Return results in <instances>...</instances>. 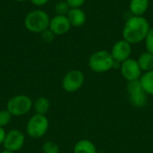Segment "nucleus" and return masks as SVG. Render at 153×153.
<instances>
[{
    "mask_svg": "<svg viewBox=\"0 0 153 153\" xmlns=\"http://www.w3.org/2000/svg\"><path fill=\"white\" fill-rule=\"evenodd\" d=\"M97 153H106V152H97Z\"/></svg>",
    "mask_w": 153,
    "mask_h": 153,
    "instance_id": "nucleus-28",
    "label": "nucleus"
},
{
    "mask_svg": "<svg viewBox=\"0 0 153 153\" xmlns=\"http://www.w3.org/2000/svg\"><path fill=\"white\" fill-rule=\"evenodd\" d=\"M71 27L72 25L66 15L56 14L53 18L50 19L48 29L52 30L55 35L61 36L66 34L70 30Z\"/></svg>",
    "mask_w": 153,
    "mask_h": 153,
    "instance_id": "nucleus-11",
    "label": "nucleus"
},
{
    "mask_svg": "<svg viewBox=\"0 0 153 153\" xmlns=\"http://www.w3.org/2000/svg\"><path fill=\"white\" fill-rule=\"evenodd\" d=\"M85 76L80 70L74 69L67 72L62 79V88L66 92H76L84 84Z\"/></svg>",
    "mask_w": 153,
    "mask_h": 153,
    "instance_id": "nucleus-7",
    "label": "nucleus"
},
{
    "mask_svg": "<svg viewBox=\"0 0 153 153\" xmlns=\"http://www.w3.org/2000/svg\"><path fill=\"white\" fill-rule=\"evenodd\" d=\"M40 34H41V39H42L43 41L46 42V43H51V42L54 40L55 36H56V35L53 33V31L50 30L49 29L46 30L45 31H43V32L40 33Z\"/></svg>",
    "mask_w": 153,
    "mask_h": 153,
    "instance_id": "nucleus-22",
    "label": "nucleus"
},
{
    "mask_svg": "<svg viewBox=\"0 0 153 153\" xmlns=\"http://www.w3.org/2000/svg\"><path fill=\"white\" fill-rule=\"evenodd\" d=\"M5 134H6V132H5L4 128L0 126V145H3V143H4Z\"/></svg>",
    "mask_w": 153,
    "mask_h": 153,
    "instance_id": "nucleus-25",
    "label": "nucleus"
},
{
    "mask_svg": "<svg viewBox=\"0 0 153 153\" xmlns=\"http://www.w3.org/2000/svg\"><path fill=\"white\" fill-rule=\"evenodd\" d=\"M144 41H145L146 51L153 54V28H151V30L148 32V35L146 36Z\"/></svg>",
    "mask_w": 153,
    "mask_h": 153,
    "instance_id": "nucleus-21",
    "label": "nucleus"
},
{
    "mask_svg": "<svg viewBox=\"0 0 153 153\" xmlns=\"http://www.w3.org/2000/svg\"><path fill=\"white\" fill-rule=\"evenodd\" d=\"M66 16L72 27H82L86 22V14L82 8H71Z\"/></svg>",
    "mask_w": 153,
    "mask_h": 153,
    "instance_id": "nucleus-12",
    "label": "nucleus"
},
{
    "mask_svg": "<svg viewBox=\"0 0 153 153\" xmlns=\"http://www.w3.org/2000/svg\"><path fill=\"white\" fill-rule=\"evenodd\" d=\"M137 62L139 64L140 68L142 69L143 72H149L151 70H153V54L145 51L142 53L138 59Z\"/></svg>",
    "mask_w": 153,
    "mask_h": 153,
    "instance_id": "nucleus-15",
    "label": "nucleus"
},
{
    "mask_svg": "<svg viewBox=\"0 0 153 153\" xmlns=\"http://www.w3.org/2000/svg\"><path fill=\"white\" fill-rule=\"evenodd\" d=\"M13 1H15V2H24L26 0H13Z\"/></svg>",
    "mask_w": 153,
    "mask_h": 153,
    "instance_id": "nucleus-27",
    "label": "nucleus"
},
{
    "mask_svg": "<svg viewBox=\"0 0 153 153\" xmlns=\"http://www.w3.org/2000/svg\"><path fill=\"white\" fill-rule=\"evenodd\" d=\"M115 60L111 53L108 50H98L91 55L88 65L94 73L102 74L114 69Z\"/></svg>",
    "mask_w": 153,
    "mask_h": 153,
    "instance_id": "nucleus-3",
    "label": "nucleus"
},
{
    "mask_svg": "<svg viewBox=\"0 0 153 153\" xmlns=\"http://www.w3.org/2000/svg\"><path fill=\"white\" fill-rule=\"evenodd\" d=\"M110 53L114 60L121 64L122 62L130 58L132 54V45L124 39L117 40L113 45Z\"/></svg>",
    "mask_w": 153,
    "mask_h": 153,
    "instance_id": "nucleus-10",
    "label": "nucleus"
},
{
    "mask_svg": "<svg viewBox=\"0 0 153 153\" xmlns=\"http://www.w3.org/2000/svg\"><path fill=\"white\" fill-rule=\"evenodd\" d=\"M139 81L145 92L148 95L153 96V70L143 74Z\"/></svg>",
    "mask_w": 153,
    "mask_h": 153,
    "instance_id": "nucleus-17",
    "label": "nucleus"
},
{
    "mask_svg": "<svg viewBox=\"0 0 153 153\" xmlns=\"http://www.w3.org/2000/svg\"><path fill=\"white\" fill-rule=\"evenodd\" d=\"M150 30V23L145 17L133 15L124 25L123 39L131 45L138 44L145 39Z\"/></svg>",
    "mask_w": 153,
    "mask_h": 153,
    "instance_id": "nucleus-1",
    "label": "nucleus"
},
{
    "mask_svg": "<svg viewBox=\"0 0 153 153\" xmlns=\"http://www.w3.org/2000/svg\"><path fill=\"white\" fill-rule=\"evenodd\" d=\"M33 108V101L25 94H18L10 98L6 103V109L13 117H22Z\"/></svg>",
    "mask_w": 153,
    "mask_h": 153,
    "instance_id": "nucleus-5",
    "label": "nucleus"
},
{
    "mask_svg": "<svg viewBox=\"0 0 153 153\" xmlns=\"http://www.w3.org/2000/svg\"><path fill=\"white\" fill-rule=\"evenodd\" d=\"M50 108V101L46 97H39L33 102V109L35 114L46 115Z\"/></svg>",
    "mask_w": 153,
    "mask_h": 153,
    "instance_id": "nucleus-16",
    "label": "nucleus"
},
{
    "mask_svg": "<svg viewBox=\"0 0 153 153\" xmlns=\"http://www.w3.org/2000/svg\"><path fill=\"white\" fill-rule=\"evenodd\" d=\"M12 117L13 116L10 114V112L6 108L0 110V126L4 128L10 124Z\"/></svg>",
    "mask_w": 153,
    "mask_h": 153,
    "instance_id": "nucleus-20",
    "label": "nucleus"
},
{
    "mask_svg": "<svg viewBox=\"0 0 153 153\" xmlns=\"http://www.w3.org/2000/svg\"><path fill=\"white\" fill-rule=\"evenodd\" d=\"M30 1L31 4H33L34 5L40 7V6H43V5L47 4L48 3L49 0H30Z\"/></svg>",
    "mask_w": 153,
    "mask_h": 153,
    "instance_id": "nucleus-24",
    "label": "nucleus"
},
{
    "mask_svg": "<svg viewBox=\"0 0 153 153\" xmlns=\"http://www.w3.org/2000/svg\"><path fill=\"white\" fill-rule=\"evenodd\" d=\"M149 0H130L129 10L134 16H143L149 8Z\"/></svg>",
    "mask_w": 153,
    "mask_h": 153,
    "instance_id": "nucleus-13",
    "label": "nucleus"
},
{
    "mask_svg": "<svg viewBox=\"0 0 153 153\" xmlns=\"http://www.w3.org/2000/svg\"><path fill=\"white\" fill-rule=\"evenodd\" d=\"M97 152L95 144L88 139H82L74 146V153H97Z\"/></svg>",
    "mask_w": 153,
    "mask_h": 153,
    "instance_id": "nucleus-14",
    "label": "nucleus"
},
{
    "mask_svg": "<svg viewBox=\"0 0 153 153\" xmlns=\"http://www.w3.org/2000/svg\"><path fill=\"white\" fill-rule=\"evenodd\" d=\"M120 73L122 76L129 82L140 80L142 76V69L139 66L137 60L134 58H128L120 65Z\"/></svg>",
    "mask_w": 153,
    "mask_h": 153,
    "instance_id": "nucleus-9",
    "label": "nucleus"
},
{
    "mask_svg": "<svg viewBox=\"0 0 153 153\" xmlns=\"http://www.w3.org/2000/svg\"><path fill=\"white\" fill-rule=\"evenodd\" d=\"M42 152L43 153H60L59 146L52 142V141H47L42 145Z\"/></svg>",
    "mask_w": 153,
    "mask_h": 153,
    "instance_id": "nucleus-18",
    "label": "nucleus"
},
{
    "mask_svg": "<svg viewBox=\"0 0 153 153\" xmlns=\"http://www.w3.org/2000/svg\"><path fill=\"white\" fill-rule=\"evenodd\" d=\"M65 1L68 4L70 8H81L86 2V0H65Z\"/></svg>",
    "mask_w": 153,
    "mask_h": 153,
    "instance_id": "nucleus-23",
    "label": "nucleus"
},
{
    "mask_svg": "<svg viewBox=\"0 0 153 153\" xmlns=\"http://www.w3.org/2000/svg\"><path fill=\"white\" fill-rule=\"evenodd\" d=\"M0 153H15V152H10V151H7V150H4H4H3V151H2Z\"/></svg>",
    "mask_w": 153,
    "mask_h": 153,
    "instance_id": "nucleus-26",
    "label": "nucleus"
},
{
    "mask_svg": "<svg viewBox=\"0 0 153 153\" xmlns=\"http://www.w3.org/2000/svg\"><path fill=\"white\" fill-rule=\"evenodd\" d=\"M49 128V120L46 115L34 114L27 121L25 131L29 137L32 139L42 138Z\"/></svg>",
    "mask_w": 153,
    "mask_h": 153,
    "instance_id": "nucleus-4",
    "label": "nucleus"
},
{
    "mask_svg": "<svg viewBox=\"0 0 153 153\" xmlns=\"http://www.w3.org/2000/svg\"><path fill=\"white\" fill-rule=\"evenodd\" d=\"M70 9V6L65 1H59L55 5V11L58 15H67Z\"/></svg>",
    "mask_w": 153,
    "mask_h": 153,
    "instance_id": "nucleus-19",
    "label": "nucleus"
},
{
    "mask_svg": "<svg viewBox=\"0 0 153 153\" xmlns=\"http://www.w3.org/2000/svg\"><path fill=\"white\" fill-rule=\"evenodd\" d=\"M50 19L47 12L41 9H35L26 14L24 26L30 32L42 33L49 28Z\"/></svg>",
    "mask_w": 153,
    "mask_h": 153,
    "instance_id": "nucleus-2",
    "label": "nucleus"
},
{
    "mask_svg": "<svg viewBox=\"0 0 153 153\" xmlns=\"http://www.w3.org/2000/svg\"><path fill=\"white\" fill-rule=\"evenodd\" d=\"M25 134L19 129H11L6 132L3 147L4 150L16 152L22 149L25 143Z\"/></svg>",
    "mask_w": 153,
    "mask_h": 153,
    "instance_id": "nucleus-8",
    "label": "nucleus"
},
{
    "mask_svg": "<svg viewBox=\"0 0 153 153\" xmlns=\"http://www.w3.org/2000/svg\"><path fill=\"white\" fill-rule=\"evenodd\" d=\"M127 95L130 103L138 108L146 106L148 101V94L143 90L140 81L129 82L127 83Z\"/></svg>",
    "mask_w": 153,
    "mask_h": 153,
    "instance_id": "nucleus-6",
    "label": "nucleus"
}]
</instances>
